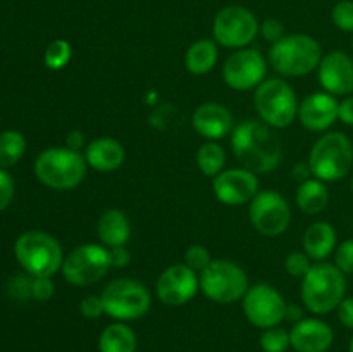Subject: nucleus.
Here are the masks:
<instances>
[{
    "instance_id": "obj_1",
    "label": "nucleus",
    "mask_w": 353,
    "mask_h": 352,
    "mask_svg": "<svg viewBox=\"0 0 353 352\" xmlns=\"http://www.w3.org/2000/svg\"><path fill=\"white\" fill-rule=\"evenodd\" d=\"M231 147L241 168L264 175L281 164L283 144L274 128L264 121L248 119L234 126L231 135Z\"/></svg>"
},
{
    "instance_id": "obj_2",
    "label": "nucleus",
    "mask_w": 353,
    "mask_h": 352,
    "mask_svg": "<svg viewBox=\"0 0 353 352\" xmlns=\"http://www.w3.org/2000/svg\"><path fill=\"white\" fill-rule=\"evenodd\" d=\"M302 302L310 313L327 314L336 311L347 297V275L336 264L321 261L314 262L302 278Z\"/></svg>"
},
{
    "instance_id": "obj_3",
    "label": "nucleus",
    "mask_w": 353,
    "mask_h": 352,
    "mask_svg": "<svg viewBox=\"0 0 353 352\" xmlns=\"http://www.w3.org/2000/svg\"><path fill=\"white\" fill-rule=\"evenodd\" d=\"M321 59V43L305 33L286 35L269 48V64L276 72L288 78L310 75L319 68Z\"/></svg>"
},
{
    "instance_id": "obj_4",
    "label": "nucleus",
    "mask_w": 353,
    "mask_h": 352,
    "mask_svg": "<svg viewBox=\"0 0 353 352\" xmlns=\"http://www.w3.org/2000/svg\"><path fill=\"white\" fill-rule=\"evenodd\" d=\"M88 164L85 155L69 147H50L34 161V176L52 190H72L81 185Z\"/></svg>"
},
{
    "instance_id": "obj_5",
    "label": "nucleus",
    "mask_w": 353,
    "mask_h": 352,
    "mask_svg": "<svg viewBox=\"0 0 353 352\" xmlns=\"http://www.w3.org/2000/svg\"><path fill=\"white\" fill-rule=\"evenodd\" d=\"M14 255L24 273L31 276H54L61 271L65 257L57 238L40 230L19 235L14 244Z\"/></svg>"
},
{
    "instance_id": "obj_6",
    "label": "nucleus",
    "mask_w": 353,
    "mask_h": 352,
    "mask_svg": "<svg viewBox=\"0 0 353 352\" xmlns=\"http://www.w3.org/2000/svg\"><path fill=\"white\" fill-rule=\"evenodd\" d=\"M309 166L314 178L321 182H341L345 176H348L353 166L352 140L340 131L323 135L310 148Z\"/></svg>"
},
{
    "instance_id": "obj_7",
    "label": "nucleus",
    "mask_w": 353,
    "mask_h": 352,
    "mask_svg": "<svg viewBox=\"0 0 353 352\" xmlns=\"http://www.w3.org/2000/svg\"><path fill=\"white\" fill-rule=\"evenodd\" d=\"M254 106L259 117L274 130L288 128L299 117V99L286 79H264L255 88Z\"/></svg>"
},
{
    "instance_id": "obj_8",
    "label": "nucleus",
    "mask_w": 353,
    "mask_h": 352,
    "mask_svg": "<svg viewBox=\"0 0 353 352\" xmlns=\"http://www.w3.org/2000/svg\"><path fill=\"white\" fill-rule=\"evenodd\" d=\"M105 314L116 321H134L143 317L152 307V295L141 282L131 278H116L100 293Z\"/></svg>"
},
{
    "instance_id": "obj_9",
    "label": "nucleus",
    "mask_w": 353,
    "mask_h": 352,
    "mask_svg": "<svg viewBox=\"0 0 353 352\" xmlns=\"http://www.w3.org/2000/svg\"><path fill=\"white\" fill-rule=\"evenodd\" d=\"M199 278L203 295L217 304L238 302L250 286L245 269L228 259H214Z\"/></svg>"
},
{
    "instance_id": "obj_10",
    "label": "nucleus",
    "mask_w": 353,
    "mask_h": 352,
    "mask_svg": "<svg viewBox=\"0 0 353 352\" xmlns=\"http://www.w3.org/2000/svg\"><path fill=\"white\" fill-rule=\"evenodd\" d=\"M109 248L99 244H83L72 248L62 262L61 273L74 286H88L100 282L109 273Z\"/></svg>"
},
{
    "instance_id": "obj_11",
    "label": "nucleus",
    "mask_w": 353,
    "mask_h": 352,
    "mask_svg": "<svg viewBox=\"0 0 353 352\" xmlns=\"http://www.w3.org/2000/svg\"><path fill=\"white\" fill-rule=\"evenodd\" d=\"M261 31L257 17L243 6H226L216 14L212 37L217 45L226 48H247Z\"/></svg>"
},
{
    "instance_id": "obj_12",
    "label": "nucleus",
    "mask_w": 353,
    "mask_h": 352,
    "mask_svg": "<svg viewBox=\"0 0 353 352\" xmlns=\"http://www.w3.org/2000/svg\"><path fill=\"white\" fill-rule=\"evenodd\" d=\"M248 216L252 226L269 238L283 235L292 223L288 200L276 190H261L248 204Z\"/></svg>"
},
{
    "instance_id": "obj_13",
    "label": "nucleus",
    "mask_w": 353,
    "mask_h": 352,
    "mask_svg": "<svg viewBox=\"0 0 353 352\" xmlns=\"http://www.w3.org/2000/svg\"><path fill=\"white\" fill-rule=\"evenodd\" d=\"M286 300L278 289L269 283H255L248 286L247 293L241 299V307L254 326L268 330L278 326L286 316Z\"/></svg>"
},
{
    "instance_id": "obj_14",
    "label": "nucleus",
    "mask_w": 353,
    "mask_h": 352,
    "mask_svg": "<svg viewBox=\"0 0 353 352\" xmlns=\"http://www.w3.org/2000/svg\"><path fill=\"white\" fill-rule=\"evenodd\" d=\"M268 75V61L257 48H240L226 59L223 79L231 90L247 92L257 88Z\"/></svg>"
},
{
    "instance_id": "obj_15",
    "label": "nucleus",
    "mask_w": 353,
    "mask_h": 352,
    "mask_svg": "<svg viewBox=\"0 0 353 352\" xmlns=\"http://www.w3.org/2000/svg\"><path fill=\"white\" fill-rule=\"evenodd\" d=\"M199 290V275L192 268H188L185 262L165 268L157 278V285H155L159 300L171 307L185 306L196 295Z\"/></svg>"
},
{
    "instance_id": "obj_16",
    "label": "nucleus",
    "mask_w": 353,
    "mask_h": 352,
    "mask_svg": "<svg viewBox=\"0 0 353 352\" xmlns=\"http://www.w3.org/2000/svg\"><path fill=\"white\" fill-rule=\"evenodd\" d=\"M216 199L224 206H243L250 204L259 190V175L245 168H233L219 173L212 179Z\"/></svg>"
},
{
    "instance_id": "obj_17",
    "label": "nucleus",
    "mask_w": 353,
    "mask_h": 352,
    "mask_svg": "<svg viewBox=\"0 0 353 352\" xmlns=\"http://www.w3.org/2000/svg\"><path fill=\"white\" fill-rule=\"evenodd\" d=\"M317 78L324 92L334 97L353 93V59L347 52L333 50L323 55L317 68Z\"/></svg>"
},
{
    "instance_id": "obj_18",
    "label": "nucleus",
    "mask_w": 353,
    "mask_h": 352,
    "mask_svg": "<svg viewBox=\"0 0 353 352\" xmlns=\"http://www.w3.org/2000/svg\"><path fill=\"white\" fill-rule=\"evenodd\" d=\"M336 97L327 92H314L299 106V119L310 131H326L338 121Z\"/></svg>"
},
{
    "instance_id": "obj_19",
    "label": "nucleus",
    "mask_w": 353,
    "mask_h": 352,
    "mask_svg": "<svg viewBox=\"0 0 353 352\" xmlns=\"http://www.w3.org/2000/svg\"><path fill=\"white\" fill-rule=\"evenodd\" d=\"M192 124L196 133L209 141L223 140L234 130V119L231 110L217 102L200 104L193 113Z\"/></svg>"
},
{
    "instance_id": "obj_20",
    "label": "nucleus",
    "mask_w": 353,
    "mask_h": 352,
    "mask_svg": "<svg viewBox=\"0 0 353 352\" xmlns=\"http://www.w3.org/2000/svg\"><path fill=\"white\" fill-rule=\"evenodd\" d=\"M333 340V328L317 317H303L290 330V344L296 352H326Z\"/></svg>"
},
{
    "instance_id": "obj_21",
    "label": "nucleus",
    "mask_w": 353,
    "mask_h": 352,
    "mask_svg": "<svg viewBox=\"0 0 353 352\" xmlns=\"http://www.w3.org/2000/svg\"><path fill=\"white\" fill-rule=\"evenodd\" d=\"M85 161L88 168L100 173H110L119 169L126 159L123 144L116 138L100 137L85 147Z\"/></svg>"
},
{
    "instance_id": "obj_22",
    "label": "nucleus",
    "mask_w": 353,
    "mask_h": 352,
    "mask_svg": "<svg viewBox=\"0 0 353 352\" xmlns=\"http://www.w3.org/2000/svg\"><path fill=\"white\" fill-rule=\"evenodd\" d=\"M338 247V235L327 221H316L303 233V252L314 262L326 261Z\"/></svg>"
},
{
    "instance_id": "obj_23",
    "label": "nucleus",
    "mask_w": 353,
    "mask_h": 352,
    "mask_svg": "<svg viewBox=\"0 0 353 352\" xmlns=\"http://www.w3.org/2000/svg\"><path fill=\"white\" fill-rule=\"evenodd\" d=\"M97 235L100 244L107 248L126 245L131 238V223L126 213L121 209H107L97 223Z\"/></svg>"
},
{
    "instance_id": "obj_24",
    "label": "nucleus",
    "mask_w": 353,
    "mask_h": 352,
    "mask_svg": "<svg viewBox=\"0 0 353 352\" xmlns=\"http://www.w3.org/2000/svg\"><path fill=\"white\" fill-rule=\"evenodd\" d=\"M219 57L216 40L210 38H202V40L193 41L185 54V68L192 75L200 76L207 75L214 69Z\"/></svg>"
},
{
    "instance_id": "obj_25",
    "label": "nucleus",
    "mask_w": 353,
    "mask_h": 352,
    "mask_svg": "<svg viewBox=\"0 0 353 352\" xmlns=\"http://www.w3.org/2000/svg\"><path fill=\"white\" fill-rule=\"evenodd\" d=\"M137 333L123 321H116L105 326L99 337L100 352H137Z\"/></svg>"
},
{
    "instance_id": "obj_26",
    "label": "nucleus",
    "mask_w": 353,
    "mask_h": 352,
    "mask_svg": "<svg viewBox=\"0 0 353 352\" xmlns=\"http://www.w3.org/2000/svg\"><path fill=\"white\" fill-rule=\"evenodd\" d=\"M296 207L305 214H319L330 204V190L326 183L317 178H310L300 183L295 195Z\"/></svg>"
},
{
    "instance_id": "obj_27",
    "label": "nucleus",
    "mask_w": 353,
    "mask_h": 352,
    "mask_svg": "<svg viewBox=\"0 0 353 352\" xmlns=\"http://www.w3.org/2000/svg\"><path fill=\"white\" fill-rule=\"evenodd\" d=\"M26 152V138L17 130H6L0 133V168L16 166Z\"/></svg>"
},
{
    "instance_id": "obj_28",
    "label": "nucleus",
    "mask_w": 353,
    "mask_h": 352,
    "mask_svg": "<svg viewBox=\"0 0 353 352\" xmlns=\"http://www.w3.org/2000/svg\"><path fill=\"white\" fill-rule=\"evenodd\" d=\"M226 164V152L217 141H205L200 145L196 152V166L205 176L216 178L219 173L224 171Z\"/></svg>"
},
{
    "instance_id": "obj_29",
    "label": "nucleus",
    "mask_w": 353,
    "mask_h": 352,
    "mask_svg": "<svg viewBox=\"0 0 353 352\" xmlns=\"http://www.w3.org/2000/svg\"><path fill=\"white\" fill-rule=\"evenodd\" d=\"M72 57V47L69 41L57 38L47 47L43 54V62L52 71H61L69 64Z\"/></svg>"
},
{
    "instance_id": "obj_30",
    "label": "nucleus",
    "mask_w": 353,
    "mask_h": 352,
    "mask_svg": "<svg viewBox=\"0 0 353 352\" xmlns=\"http://www.w3.org/2000/svg\"><path fill=\"white\" fill-rule=\"evenodd\" d=\"M290 345V331L279 324L264 330L261 337V347L264 352H286Z\"/></svg>"
},
{
    "instance_id": "obj_31",
    "label": "nucleus",
    "mask_w": 353,
    "mask_h": 352,
    "mask_svg": "<svg viewBox=\"0 0 353 352\" xmlns=\"http://www.w3.org/2000/svg\"><path fill=\"white\" fill-rule=\"evenodd\" d=\"M333 24L343 33H353V0H340L331 10Z\"/></svg>"
},
{
    "instance_id": "obj_32",
    "label": "nucleus",
    "mask_w": 353,
    "mask_h": 352,
    "mask_svg": "<svg viewBox=\"0 0 353 352\" xmlns=\"http://www.w3.org/2000/svg\"><path fill=\"white\" fill-rule=\"evenodd\" d=\"M214 259L210 257V252L207 251L203 245H190L188 248L185 251V264L188 266V268H192L193 271L196 273H202L203 269L207 268V266L212 262Z\"/></svg>"
},
{
    "instance_id": "obj_33",
    "label": "nucleus",
    "mask_w": 353,
    "mask_h": 352,
    "mask_svg": "<svg viewBox=\"0 0 353 352\" xmlns=\"http://www.w3.org/2000/svg\"><path fill=\"white\" fill-rule=\"evenodd\" d=\"M312 259L305 252H292L285 259V269L295 278H303L312 268Z\"/></svg>"
},
{
    "instance_id": "obj_34",
    "label": "nucleus",
    "mask_w": 353,
    "mask_h": 352,
    "mask_svg": "<svg viewBox=\"0 0 353 352\" xmlns=\"http://www.w3.org/2000/svg\"><path fill=\"white\" fill-rule=\"evenodd\" d=\"M31 283H33V276L31 275H16L10 278L9 285H7V292L16 300L31 299Z\"/></svg>"
},
{
    "instance_id": "obj_35",
    "label": "nucleus",
    "mask_w": 353,
    "mask_h": 352,
    "mask_svg": "<svg viewBox=\"0 0 353 352\" xmlns=\"http://www.w3.org/2000/svg\"><path fill=\"white\" fill-rule=\"evenodd\" d=\"M334 264L345 275H353V238L341 242L334 251Z\"/></svg>"
},
{
    "instance_id": "obj_36",
    "label": "nucleus",
    "mask_w": 353,
    "mask_h": 352,
    "mask_svg": "<svg viewBox=\"0 0 353 352\" xmlns=\"http://www.w3.org/2000/svg\"><path fill=\"white\" fill-rule=\"evenodd\" d=\"M55 289L52 283V276H33V283H31V299L38 300V302H47L52 299Z\"/></svg>"
},
{
    "instance_id": "obj_37",
    "label": "nucleus",
    "mask_w": 353,
    "mask_h": 352,
    "mask_svg": "<svg viewBox=\"0 0 353 352\" xmlns=\"http://www.w3.org/2000/svg\"><path fill=\"white\" fill-rule=\"evenodd\" d=\"M79 313L86 320H99L105 314V306L100 295H86L79 304Z\"/></svg>"
},
{
    "instance_id": "obj_38",
    "label": "nucleus",
    "mask_w": 353,
    "mask_h": 352,
    "mask_svg": "<svg viewBox=\"0 0 353 352\" xmlns=\"http://www.w3.org/2000/svg\"><path fill=\"white\" fill-rule=\"evenodd\" d=\"M261 35L264 37L265 41H269L271 45L278 43L281 38H285V26L279 19L276 17H268V19L262 21L261 24Z\"/></svg>"
},
{
    "instance_id": "obj_39",
    "label": "nucleus",
    "mask_w": 353,
    "mask_h": 352,
    "mask_svg": "<svg viewBox=\"0 0 353 352\" xmlns=\"http://www.w3.org/2000/svg\"><path fill=\"white\" fill-rule=\"evenodd\" d=\"M14 199V179L6 169L0 168V213L10 206Z\"/></svg>"
},
{
    "instance_id": "obj_40",
    "label": "nucleus",
    "mask_w": 353,
    "mask_h": 352,
    "mask_svg": "<svg viewBox=\"0 0 353 352\" xmlns=\"http://www.w3.org/2000/svg\"><path fill=\"white\" fill-rule=\"evenodd\" d=\"M109 257L112 268H126L131 262V252L126 245H119V247L109 248Z\"/></svg>"
},
{
    "instance_id": "obj_41",
    "label": "nucleus",
    "mask_w": 353,
    "mask_h": 352,
    "mask_svg": "<svg viewBox=\"0 0 353 352\" xmlns=\"http://www.w3.org/2000/svg\"><path fill=\"white\" fill-rule=\"evenodd\" d=\"M338 320L348 330H353V297H345L336 307Z\"/></svg>"
},
{
    "instance_id": "obj_42",
    "label": "nucleus",
    "mask_w": 353,
    "mask_h": 352,
    "mask_svg": "<svg viewBox=\"0 0 353 352\" xmlns=\"http://www.w3.org/2000/svg\"><path fill=\"white\" fill-rule=\"evenodd\" d=\"M338 119L347 126H353V95L345 97L338 106Z\"/></svg>"
},
{
    "instance_id": "obj_43",
    "label": "nucleus",
    "mask_w": 353,
    "mask_h": 352,
    "mask_svg": "<svg viewBox=\"0 0 353 352\" xmlns=\"http://www.w3.org/2000/svg\"><path fill=\"white\" fill-rule=\"evenodd\" d=\"M292 176H293V179H296L299 183H303V182H307V179L314 178L312 169H310V166H309V161L296 162V164L292 168Z\"/></svg>"
},
{
    "instance_id": "obj_44",
    "label": "nucleus",
    "mask_w": 353,
    "mask_h": 352,
    "mask_svg": "<svg viewBox=\"0 0 353 352\" xmlns=\"http://www.w3.org/2000/svg\"><path fill=\"white\" fill-rule=\"evenodd\" d=\"M65 147L72 148V150H81L85 147V133L79 130L69 131L68 137H65Z\"/></svg>"
},
{
    "instance_id": "obj_45",
    "label": "nucleus",
    "mask_w": 353,
    "mask_h": 352,
    "mask_svg": "<svg viewBox=\"0 0 353 352\" xmlns=\"http://www.w3.org/2000/svg\"><path fill=\"white\" fill-rule=\"evenodd\" d=\"M285 320L293 321V323H299L300 320H303V317H302V309H300L299 306H295V304H288V306H286Z\"/></svg>"
},
{
    "instance_id": "obj_46",
    "label": "nucleus",
    "mask_w": 353,
    "mask_h": 352,
    "mask_svg": "<svg viewBox=\"0 0 353 352\" xmlns=\"http://www.w3.org/2000/svg\"><path fill=\"white\" fill-rule=\"evenodd\" d=\"M348 351L353 352V337H352V340H350V349H348Z\"/></svg>"
},
{
    "instance_id": "obj_47",
    "label": "nucleus",
    "mask_w": 353,
    "mask_h": 352,
    "mask_svg": "<svg viewBox=\"0 0 353 352\" xmlns=\"http://www.w3.org/2000/svg\"><path fill=\"white\" fill-rule=\"evenodd\" d=\"M352 192H353V178H352Z\"/></svg>"
},
{
    "instance_id": "obj_48",
    "label": "nucleus",
    "mask_w": 353,
    "mask_h": 352,
    "mask_svg": "<svg viewBox=\"0 0 353 352\" xmlns=\"http://www.w3.org/2000/svg\"><path fill=\"white\" fill-rule=\"evenodd\" d=\"M352 48H353V38H352Z\"/></svg>"
}]
</instances>
